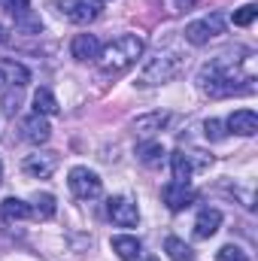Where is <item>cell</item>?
<instances>
[{"label":"cell","instance_id":"5bb4252c","mask_svg":"<svg viewBox=\"0 0 258 261\" xmlns=\"http://www.w3.org/2000/svg\"><path fill=\"white\" fill-rule=\"evenodd\" d=\"M49 134H52V128H49V122H46V116H40V113H34L28 122H24V140L28 143H46L49 140Z\"/></svg>","mask_w":258,"mask_h":261},{"label":"cell","instance_id":"5b68a950","mask_svg":"<svg viewBox=\"0 0 258 261\" xmlns=\"http://www.w3.org/2000/svg\"><path fill=\"white\" fill-rule=\"evenodd\" d=\"M67 182H70V192L79 197V200H94V197L104 192L100 176L94 170H88V167H73Z\"/></svg>","mask_w":258,"mask_h":261},{"label":"cell","instance_id":"3957f363","mask_svg":"<svg viewBox=\"0 0 258 261\" xmlns=\"http://www.w3.org/2000/svg\"><path fill=\"white\" fill-rule=\"evenodd\" d=\"M186 67V55L176 49H158L137 73V85H164L170 79L179 76V70Z\"/></svg>","mask_w":258,"mask_h":261},{"label":"cell","instance_id":"cb8c5ba5","mask_svg":"<svg viewBox=\"0 0 258 261\" xmlns=\"http://www.w3.org/2000/svg\"><path fill=\"white\" fill-rule=\"evenodd\" d=\"M216 261H249V258H246V252H243L240 246L228 243V246H222V249L216 252Z\"/></svg>","mask_w":258,"mask_h":261},{"label":"cell","instance_id":"4316f807","mask_svg":"<svg viewBox=\"0 0 258 261\" xmlns=\"http://www.w3.org/2000/svg\"><path fill=\"white\" fill-rule=\"evenodd\" d=\"M18 103H21V97H18V91H12V94H6V97H3V110H6V116H15V113H18Z\"/></svg>","mask_w":258,"mask_h":261},{"label":"cell","instance_id":"ffe728a7","mask_svg":"<svg viewBox=\"0 0 258 261\" xmlns=\"http://www.w3.org/2000/svg\"><path fill=\"white\" fill-rule=\"evenodd\" d=\"M34 113H40V116H55L58 113V100L49 88H40L34 94Z\"/></svg>","mask_w":258,"mask_h":261},{"label":"cell","instance_id":"30bf717a","mask_svg":"<svg viewBox=\"0 0 258 261\" xmlns=\"http://www.w3.org/2000/svg\"><path fill=\"white\" fill-rule=\"evenodd\" d=\"M55 167H58V158L52 152H37V155H28L24 158V170L31 176H37V179H49L55 173Z\"/></svg>","mask_w":258,"mask_h":261},{"label":"cell","instance_id":"7402d4cb","mask_svg":"<svg viewBox=\"0 0 258 261\" xmlns=\"http://www.w3.org/2000/svg\"><path fill=\"white\" fill-rule=\"evenodd\" d=\"M3 73H9V79H12L15 88H24L28 79H31V73H28L21 64H15V61H6V64H3Z\"/></svg>","mask_w":258,"mask_h":261},{"label":"cell","instance_id":"9c48e42d","mask_svg":"<svg viewBox=\"0 0 258 261\" xmlns=\"http://www.w3.org/2000/svg\"><path fill=\"white\" fill-rule=\"evenodd\" d=\"M100 40L94 37V34H76L73 37V43H70V52H73V58L76 61H97L100 58Z\"/></svg>","mask_w":258,"mask_h":261},{"label":"cell","instance_id":"7a4b0ae2","mask_svg":"<svg viewBox=\"0 0 258 261\" xmlns=\"http://www.w3.org/2000/svg\"><path fill=\"white\" fill-rule=\"evenodd\" d=\"M137 58H143V40L137 34H122L119 40H113L107 49H100V70L107 76H119L128 67L137 64Z\"/></svg>","mask_w":258,"mask_h":261},{"label":"cell","instance_id":"83f0119b","mask_svg":"<svg viewBox=\"0 0 258 261\" xmlns=\"http://www.w3.org/2000/svg\"><path fill=\"white\" fill-rule=\"evenodd\" d=\"M0 43H9V31H6L3 24H0Z\"/></svg>","mask_w":258,"mask_h":261},{"label":"cell","instance_id":"4dcf8cb0","mask_svg":"<svg viewBox=\"0 0 258 261\" xmlns=\"http://www.w3.org/2000/svg\"><path fill=\"white\" fill-rule=\"evenodd\" d=\"M0 182H3V164H0Z\"/></svg>","mask_w":258,"mask_h":261},{"label":"cell","instance_id":"4fadbf2b","mask_svg":"<svg viewBox=\"0 0 258 261\" xmlns=\"http://www.w3.org/2000/svg\"><path fill=\"white\" fill-rule=\"evenodd\" d=\"M167 122H170L167 113H149V116H137L131 128H134V134H140V137H152L155 130H161Z\"/></svg>","mask_w":258,"mask_h":261},{"label":"cell","instance_id":"9a60e30c","mask_svg":"<svg viewBox=\"0 0 258 261\" xmlns=\"http://www.w3.org/2000/svg\"><path fill=\"white\" fill-rule=\"evenodd\" d=\"M100 9H104L100 0H76L73 9H70V18H73L76 24H88V21H94V18L100 15Z\"/></svg>","mask_w":258,"mask_h":261},{"label":"cell","instance_id":"f546056e","mask_svg":"<svg viewBox=\"0 0 258 261\" xmlns=\"http://www.w3.org/2000/svg\"><path fill=\"white\" fill-rule=\"evenodd\" d=\"M3 85H6V73L0 70V91H3Z\"/></svg>","mask_w":258,"mask_h":261},{"label":"cell","instance_id":"7c38bea8","mask_svg":"<svg viewBox=\"0 0 258 261\" xmlns=\"http://www.w3.org/2000/svg\"><path fill=\"white\" fill-rule=\"evenodd\" d=\"M219 225H222V213L219 210H200V216L194 219V237L197 240H210L216 231H219Z\"/></svg>","mask_w":258,"mask_h":261},{"label":"cell","instance_id":"52a82bcc","mask_svg":"<svg viewBox=\"0 0 258 261\" xmlns=\"http://www.w3.org/2000/svg\"><path fill=\"white\" fill-rule=\"evenodd\" d=\"M161 197H164L167 210L179 213V210H189L194 200H197V192H194L189 182H167V186L161 189Z\"/></svg>","mask_w":258,"mask_h":261},{"label":"cell","instance_id":"d6986e66","mask_svg":"<svg viewBox=\"0 0 258 261\" xmlns=\"http://www.w3.org/2000/svg\"><path fill=\"white\" fill-rule=\"evenodd\" d=\"M164 249H167L170 261H194V249L186 243V240H179V237H167Z\"/></svg>","mask_w":258,"mask_h":261},{"label":"cell","instance_id":"8fae6325","mask_svg":"<svg viewBox=\"0 0 258 261\" xmlns=\"http://www.w3.org/2000/svg\"><path fill=\"white\" fill-rule=\"evenodd\" d=\"M228 130L240 137H252L258 130V113L255 110H234L228 116Z\"/></svg>","mask_w":258,"mask_h":261},{"label":"cell","instance_id":"ba28073f","mask_svg":"<svg viewBox=\"0 0 258 261\" xmlns=\"http://www.w3.org/2000/svg\"><path fill=\"white\" fill-rule=\"evenodd\" d=\"M107 213H110V219H113L119 228H134V225L140 222V210H137V203H134L131 197H110Z\"/></svg>","mask_w":258,"mask_h":261},{"label":"cell","instance_id":"ac0fdd59","mask_svg":"<svg viewBox=\"0 0 258 261\" xmlns=\"http://www.w3.org/2000/svg\"><path fill=\"white\" fill-rule=\"evenodd\" d=\"M113 252L122 261H137V255H140V240L137 237H128V234L113 237Z\"/></svg>","mask_w":258,"mask_h":261},{"label":"cell","instance_id":"2e32d148","mask_svg":"<svg viewBox=\"0 0 258 261\" xmlns=\"http://www.w3.org/2000/svg\"><path fill=\"white\" fill-rule=\"evenodd\" d=\"M164 146L161 143H155V140H146V143H140L137 146V158L146 164V167H158L161 161H164Z\"/></svg>","mask_w":258,"mask_h":261},{"label":"cell","instance_id":"1f68e13d","mask_svg":"<svg viewBox=\"0 0 258 261\" xmlns=\"http://www.w3.org/2000/svg\"><path fill=\"white\" fill-rule=\"evenodd\" d=\"M0 3H3V0H0Z\"/></svg>","mask_w":258,"mask_h":261},{"label":"cell","instance_id":"277c9868","mask_svg":"<svg viewBox=\"0 0 258 261\" xmlns=\"http://www.w3.org/2000/svg\"><path fill=\"white\" fill-rule=\"evenodd\" d=\"M210 161H213V158H210V155H203V152H183V149H179V152H173V155H170L173 179H176V182H189L194 173H197V170H203Z\"/></svg>","mask_w":258,"mask_h":261},{"label":"cell","instance_id":"e0dca14e","mask_svg":"<svg viewBox=\"0 0 258 261\" xmlns=\"http://www.w3.org/2000/svg\"><path fill=\"white\" fill-rule=\"evenodd\" d=\"M0 216H3L6 222H24V219L31 216V206H28L24 200H18V197H6V200L0 203Z\"/></svg>","mask_w":258,"mask_h":261},{"label":"cell","instance_id":"484cf974","mask_svg":"<svg viewBox=\"0 0 258 261\" xmlns=\"http://www.w3.org/2000/svg\"><path fill=\"white\" fill-rule=\"evenodd\" d=\"M203 134H207L210 140H225V130H222V122H219V119H207V122H203Z\"/></svg>","mask_w":258,"mask_h":261},{"label":"cell","instance_id":"44dd1931","mask_svg":"<svg viewBox=\"0 0 258 261\" xmlns=\"http://www.w3.org/2000/svg\"><path fill=\"white\" fill-rule=\"evenodd\" d=\"M31 213H37L40 219H52L55 216V197L46 195V192L43 195H34V210Z\"/></svg>","mask_w":258,"mask_h":261},{"label":"cell","instance_id":"f1b7e54d","mask_svg":"<svg viewBox=\"0 0 258 261\" xmlns=\"http://www.w3.org/2000/svg\"><path fill=\"white\" fill-rule=\"evenodd\" d=\"M194 3H197V0H179V6H183V9H192Z\"/></svg>","mask_w":258,"mask_h":261},{"label":"cell","instance_id":"d4e9b609","mask_svg":"<svg viewBox=\"0 0 258 261\" xmlns=\"http://www.w3.org/2000/svg\"><path fill=\"white\" fill-rule=\"evenodd\" d=\"M6 12L18 21V18H24L31 12V0H6Z\"/></svg>","mask_w":258,"mask_h":261},{"label":"cell","instance_id":"6da1fadb","mask_svg":"<svg viewBox=\"0 0 258 261\" xmlns=\"http://www.w3.org/2000/svg\"><path fill=\"white\" fill-rule=\"evenodd\" d=\"M255 61L246 52V58L219 55L213 64H207L197 76V85L210 97H228L234 91H249V82L255 79Z\"/></svg>","mask_w":258,"mask_h":261},{"label":"cell","instance_id":"603a6c76","mask_svg":"<svg viewBox=\"0 0 258 261\" xmlns=\"http://www.w3.org/2000/svg\"><path fill=\"white\" fill-rule=\"evenodd\" d=\"M255 15H258V6L255 3H246V6H240V9L234 12V24H237V28H246V24L255 21Z\"/></svg>","mask_w":258,"mask_h":261},{"label":"cell","instance_id":"8992f818","mask_svg":"<svg viewBox=\"0 0 258 261\" xmlns=\"http://www.w3.org/2000/svg\"><path fill=\"white\" fill-rule=\"evenodd\" d=\"M222 28H225L222 15L213 12V15H207V18H200V21H192V24L186 28V40H189L192 46H203V43H210L213 37H219Z\"/></svg>","mask_w":258,"mask_h":261}]
</instances>
